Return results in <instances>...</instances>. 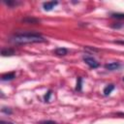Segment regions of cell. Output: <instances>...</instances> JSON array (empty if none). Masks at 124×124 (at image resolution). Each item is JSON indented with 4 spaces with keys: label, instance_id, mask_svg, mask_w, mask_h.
Wrapping results in <instances>:
<instances>
[{
    "label": "cell",
    "instance_id": "obj_10",
    "mask_svg": "<svg viewBox=\"0 0 124 124\" xmlns=\"http://www.w3.org/2000/svg\"><path fill=\"white\" fill-rule=\"evenodd\" d=\"M82 89V78L81 77H78L77 79V85H76V90L77 91H81Z\"/></svg>",
    "mask_w": 124,
    "mask_h": 124
},
{
    "label": "cell",
    "instance_id": "obj_4",
    "mask_svg": "<svg viewBox=\"0 0 124 124\" xmlns=\"http://www.w3.org/2000/svg\"><path fill=\"white\" fill-rule=\"evenodd\" d=\"M105 68L108 71H115L117 70L118 68H120V64L117 63V62H112V63H108V64H106L105 65Z\"/></svg>",
    "mask_w": 124,
    "mask_h": 124
},
{
    "label": "cell",
    "instance_id": "obj_5",
    "mask_svg": "<svg viewBox=\"0 0 124 124\" xmlns=\"http://www.w3.org/2000/svg\"><path fill=\"white\" fill-rule=\"evenodd\" d=\"M16 78V73L12 72V73H8V74H4L1 77V80L3 81H7V80H12Z\"/></svg>",
    "mask_w": 124,
    "mask_h": 124
},
{
    "label": "cell",
    "instance_id": "obj_14",
    "mask_svg": "<svg viewBox=\"0 0 124 124\" xmlns=\"http://www.w3.org/2000/svg\"><path fill=\"white\" fill-rule=\"evenodd\" d=\"M38 124H57L55 121H51V120H45V121H41Z\"/></svg>",
    "mask_w": 124,
    "mask_h": 124
},
{
    "label": "cell",
    "instance_id": "obj_1",
    "mask_svg": "<svg viewBox=\"0 0 124 124\" xmlns=\"http://www.w3.org/2000/svg\"><path fill=\"white\" fill-rule=\"evenodd\" d=\"M11 42L17 45H23V44H33V43H45L46 40L43 38L39 34H16L11 38Z\"/></svg>",
    "mask_w": 124,
    "mask_h": 124
},
{
    "label": "cell",
    "instance_id": "obj_2",
    "mask_svg": "<svg viewBox=\"0 0 124 124\" xmlns=\"http://www.w3.org/2000/svg\"><path fill=\"white\" fill-rule=\"evenodd\" d=\"M83 61L90 67V68H98L99 67V63L96 61V59H94L91 56H83Z\"/></svg>",
    "mask_w": 124,
    "mask_h": 124
},
{
    "label": "cell",
    "instance_id": "obj_17",
    "mask_svg": "<svg viewBox=\"0 0 124 124\" xmlns=\"http://www.w3.org/2000/svg\"><path fill=\"white\" fill-rule=\"evenodd\" d=\"M121 26H122V24H113V25H112L113 28H120Z\"/></svg>",
    "mask_w": 124,
    "mask_h": 124
},
{
    "label": "cell",
    "instance_id": "obj_7",
    "mask_svg": "<svg viewBox=\"0 0 124 124\" xmlns=\"http://www.w3.org/2000/svg\"><path fill=\"white\" fill-rule=\"evenodd\" d=\"M114 89V85L113 84H108L105 88H104V95L105 96H108L111 92H112V90Z\"/></svg>",
    "mask_w": 124,
    "mask_h": 124
},
{
    "label": "cell",
    "instance_id": "obj_19",
    "mask_svg": "<svg viewBox=\"0 0 124 124\" xmlns=\"http://www.w3.org/2000/svg\"><path fill=\"white\" fill-rule=\"evenodd\" d=\"M123 81H124V78H123Z\"/></svg>",
    "mask_w": 124,
    "mask_h": 124
},
{
    "label": "cell",
    "instance_id": "obj_3",
    "mask_svg": "<svg viewBox=\"0 0 124 124\" xmlns=\"http://www.w3.org/2000/svg\"><path fill=\"white\" fill-rule=\"evenodd\" d=\"M58 4L57 1H48V2H45L43 4V8L45 11H51L56 5Z\"/></svg>",
    "mask_w": 124,
    "mask_h": 124
},
{
    "label": "cell",
    "instance_id": "obj_12",
    "mask_svg": "<svg viewBox=\"0 0 124 124\" xmlns=\"http://www.w3.org/2000/svg\"><path fill=\"white\" fill-rule=\"evenodd\" d=\"M112 17L114 18H118V19H124V14H112L111 15Z\"/></svg>",
    "mask_w": 124,
    "mask_h": 124
},
{
    "label": "cell",
    "instance_id": "obj_8",
    "mask_svg": "<svg viewBox=\"0 0 124 124\" xmlns=\"http://www.w3.org/2000/svg\"><path fill=\"white\" fill-rule=\"evenodd\" d=\"M67 53H68V50L65 47H58V48L55 49V54L58 55V56H64Z\"/></svg>",
    "mask_w": 124,
    "mask_h": 124
},
{
    "label": "cell",
    "instance_id": "obj_13",
    "mask_svg": "<svg viewBox=\"0 0 124 124\" xmlns=\"http://www.w3.org/2000/svg\"><path fill=\"white\" fill-rule=\"evenodd\" d=\"M50 96H51V90H48V91L46 92V94L45 95V97H44L45 102H48L49 99H50Z\"/></svg>",
    "mask_w": 124,
    "mask_h": 124
},
{
    "label": "cell",
    "instance_id": "obj_18",
    "mask_svg": "<svg viewBox=\"0 0 124 124\" xmlns=\"http://www.w3.org/2000/svg\"><path fill=\"white\" fill-rule=\"evenodd\" d=\"M115 43H116V44H121V45H124V41H116Z\"/></svg>",
    "mask_w": 124,
    "mask_h": 124
},
{
    "label": "cell",
    "instance_id": "obj_6",
    "mask_svg": "<svg viewBox=\"0 0 124 124\" xmlns=\"http://www.w3.org/2000/svg\"><path fill=\"white\" fill-rule=\"evenodd\" d=\"M2 56H12L15 54V50L13 48H3L1 50Z\"/></svg>",
    "mask_w": 124,
    "mask_h": 124
},
{
    "label": "cell",
    "instance_id": "obj_15",
    "mask_svg": "<svg viewBox=\"0 0 124 124\" xmlns=\"http://www.w3.org/2000/svg\"><path fill=\"white\" fill-rule=\"evenodd\" d=\"M2 111H3V112H5V113H9V114H11V113H12V110H11L9 108H5V107L2 108Z\"/></svg>",
    "mask_w": 124,
    "mask_h": 124
},
{
    "label": "cell",
    "instance_id": "obj_11",
    "mask_svg": "<svg viewBox=\"0 0 124 124\" xmlns=\"http://www.w3.org/2000/svg\"><path fill=\"white\" fill-rule=\"evenodd\" d=\"M5 4H7L9 7H14V6H16L19 4V2L17 1H12V0H8V1H4Z\"/></svg>",
    "mask_w": 124,
    "mask_h": 124
},
{
    "label": "cell",
    "instance_id": "obj_9",
    "mask_svg": "<svg viewBox=\"0 0 124 124\" xmlns=\"http://www.w3.org/2000/svg\"><path fill=\"white\" fill-rule=\"evenodd\" d=\"M23 22L25 23H32V24H35V23H38L40 20L37 19V18H34V17H25L22 19Z\"/></svg>",
    "mask_w": 124,
    "mask_h": 124
},
{
    "label": "cell",
    "instance_id": "obj_16",
    "mask_svg": "<svg viewBox=\"0 0 124 124\" xmlns=\"http://www.w3.org/2000/svg\"><path fill=\"white\" fill-rule=\"evenodd\" d=\"M0 124H14L13 122H10V121H4V120H1L0 121Z\"/></svg>",
    "mask_w": 124,
    "mask_h": 124
}]
</instances>
